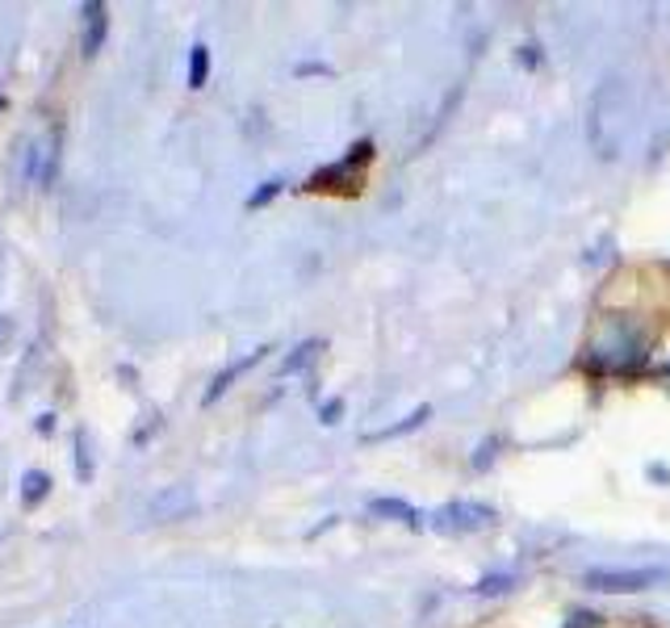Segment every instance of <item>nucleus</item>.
Segmentation results:
<instances>
[{
	"label": "nucleus",
	"mask_w": 670,
	"mask_h": 628,
	"mask_svg": "<svg viewBox=\"0 0 670 628\" xmlns=\"http://www.w3.org/2000/svg\"><path fill=\"white\" fill-rule=\"evenodd\" d=\"M277 193H281V180H268V185H264L261 193L252 198V205H264V201H268V198H277Z\"/></svg>",
	"instance_id": "6e6552de"
},
{
	"label": "nucleus",
	"mask_w": 670,
	"mask_h": 628,
	"mask_svg": "<svg viewBox=\"0 0 670 628\" xmlns=\"http://www.w3.org/2000/svg\"><path fill=\"white\" fill-rule=\"evenodd\" d=\"M374 512H378V515H403L407 524H415V512H410V507H403V503H390V499L374 503Z\"/></svg>",
	"instance_id": "423d86ee"
},
{
	"label": "nucleus",
	"mask_w": 670,
	"mask_h": 628,
	"mask_svg": "<svg viewBox=\"0 0 670 628\" xmlns=\"http://www.w3.org/2000/svg\"><path fill=\"white\" fill-rule=\"evenodd\" d=\"M105 29H110V13L105 4H85V34H80V51L85 59H92L105 42Z\"/></svg>",
	"instance_id": "f03ea898"
},
{
	"label": "nucleus",
	"mask_w": 670,
	"mask_h": 628,
	"mask_svg": "<svg viewBox=\"0 0 670 628\" xmlns=\"http://www.w3.org/2000/svg\"><path fill=\"white\" fill-rule=\"evenodd\" d=\"M47 494V474H26V503H38Z\"/></svg>",
	"instance_id": "39448f33"
},
{
	"label": "nucleus",
	"mask_w": 670,
	"mask_h": 628,
	"mask_svg": "<svg viewBox=\"0 0 670 628\" xmlns=\"http://www.w3.org/2000/svg\"><path fill=\"white\" fill-rule=\"evenodd\" d=\"M261 356H264V352H252L248 361H239V365H231V369H227V373H223V377H218V381H214V386H210V394H205V402H214V399H218V394H223V390L231 386L235 377H239V373H243V369H252V365H256Z\"/></svg>",
	"instance_id": "7ed1b4c3"
},
{
	"label": "nucleus",
	"mask_w": 670,
	"mask_h": 628,
	"mask_svg": "<svg viewBox=\"0 0 670 628\" xmlns=\"http://www.w3.org/2000/svg\"><path fill=\"white\" fill-rule=\"evenodd\" d=\"M205 72H210V51H205V47H193V59H189V85L202 88Z\"/></svg>",
	"instance_id": "20e7f679"
},
{
	"label": "nucleus",
	"mask_w": 670,
	"mask_h": 628,
	"mask_svg": "<svg viewBox=\"0 0 670 628\" xmlns=\"http://www.w3.org/2000/svg\"><path fill=\"white\" fill-rule=\"evenodd\" d=\"M670 574L667 570H591L583 578L591 591H645V587H654V582H667Z\"/></svg>",
	"instance_id": "f257e3e1"
},
{
	"label": "nucleus",
	"mask_w": 670,
	"mask_h": 628,
	"mask_svg": "<svg viewBox=\"0 0 670 628\" xmlns=\"http://www.w3.org/2000/svg\"><path fill=\"white\" fill-rule=\"evenodd\" d=\"M315 348H319V343H302V348H298V352H293L290 361H286V373H293V369H298V365H302V361H306V356H315Z\"/></svg>",
	"instance_id": "0eeeda50"
}]
</instances>
